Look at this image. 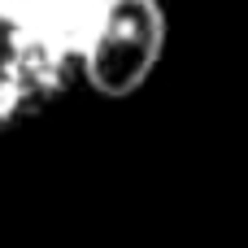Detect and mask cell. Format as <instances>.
Wrapping results in <instances>:
<instances>
[{"label":"cell","mask_w":248,"mask_h":248,"mask_svg":"<svg viewBox=\"0 0 248 248\" xmlns=\"http://www.w3.org/2000/svg\"><path fill=\"white\" fill-rule=\"evenodd\" d=\"M166 48V9L161 0H105L100 26L78 57V70L100 96H135Z\"/></svg>","instance_id":"cell-1"},{"label":"cell","mask_w":248,"mask_h":248,"mask_svg":"<svg viewBox=\"0 0 248 248\" xmlns=\"http://www.w3.org/2000/svg\"><path fill=\"white\" fill-rule=\"evenodd\" d=\"M74 61L31 48V44H9V57H0V131L35 113L39 105L57 100L70 83Z\"/></svg>","instance_id":"cell-3"},{"label":"cell","mask_w":248,"mask_h":248,"mask_svg":"<svg viewBox=\"0 0 248 248\" xmlns=\"http://www.w3.org/2000/svg\"><path fill=\"white\" fill-rule=\"evenodd\" d=\"M100 13L105 0H0V31L9 44H31L78 65Z\"/></svg>","instance_id":"cell-2"}]
</instances>
